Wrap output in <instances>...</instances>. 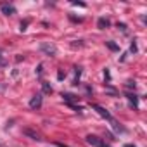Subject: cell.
Listing matches in <instances>:
<instances>
[{
	"label": "cell",
	"instance_id": "cell-1",
	"mask_svg": "<svg viewBox=\"0 0 147 147\" xmlns=\"http://www.w3.org/2000/svg\"><path fill=\"white\" fill-rule=\"evenodd\" d=\"M87 144H90V145H94V147H104V145H106V142H104L102 138L95 137V135H88V137H87Z\"/></svg>",
	"mask_w": 147,
	"mask_h": 147
},
{
	"label": "cell",
	"instance_id": "cell-7",
	"mask_svg": "<svg viewBox=\"0 0 147 147\" xmlns=\"http://www.w3.org/2000/svg\"><path fill=\"white\" fill-rule=\"evenodd\" d=\"M126 97H128V100H130V104L133 107H138V97L135 94H126Z\"/></svg>",
	"mask_w": 147,
	"mask_h": 147
},
{
	"label": "cell",
	"instance_id": "cell-15",
	"mask_svg": "<svg viewBox=\"0 0 147 147\" xmlns=\"http://www.w3.org/2000/svg\"><path fill=\"white\" fill-rule=\"evenodd\" d=\"M118 28H119L121 31H126V24H125V23H118Z\"/></svg>",
	"mask_w": 147,
	"mask_h": 147
},
{
	"label": "cell",
	"instance_id": "cell-18",
	"mask_svg": "<svg viewBox=\"0 0 147 147\" xmlns=\"http://www.w3.org/2000/svg\"><path fill=\"white\" fill-rule=\"evenodd\" d=\"M73 5H80V7H85V4H82V2H73Z\"/></svg>",
	"mask_w": 147,
	"mask_h": 147
},
{
	"label": "cell",
	"instance_id": "cell-16",
	"mask_svg": "<svg viewBox=\"0 0 147 147\" xmlns=\"http://www.w3.org/2000/svg\"><path fill=\"white\" fill-rule=\"evenodd\" d=\"M64 76H66V75H64V73H62V71H59V75H57V78H59V80H62Z\"/></svg>",
	"mask_w": 147,
	"mask_h": 147
},
{
	"label": "cell",
	"instance_id": "cell-10",
	"mask_svg": "<svg viewBox=\"0 0 147 147\" xmlns=\"http://www.w3.org/2000/svg\"><path fill=\"white\" fill-rule=\"evenodd\" d=\"M75 85H78V82H80V75H82V69L80 67H76V71H75Z\"/></svg>",
	"mask_w": 147,
	"mask_h": 147
},
{
	"label": "cell",
	"instance_id": "cell-2",
	"mask_svg": "<svg viewBox=\"0 0 147 147\" xmlns=\"http://www.w3.org/2000/svg\"><path fill=\"white\" fill-rule=\"evenodd\" d=\"M40 106H42V94H36V95L31 97V100H30V107H31V109H38Z\"/></svg>",
	"mask_w": 147,
	"mask_h": 147
},
{
	"label": "cell",
	"instance_id": "cell-14",
	"mask_svg": "<svg viewBox=\"0 0 147 147\" xmlns=\"http://www.w3.org/2000/svg\"><path fill=\"white\" fill-rule=\"evenodd\" d=\"M28 23H30V21H28V19H26V21H23V23H21V31H24V30H26V26H28Z\"/></svg>",
	"mask_w": 147,
	"mask_h": 147
},
{
	"label": "cell",
	"instance_id": "cell-13",
	"mask_svg": "<svg viewBox=\"0 0 147 147\" xmlns=\"http://www.w3.org/2000/svg\"><path fill=\"white\" fill-rule=\"evenodd\" d=\"M130 50H131V52H133V54H135V52H137V43H135V40H133V42H131V45H130Z\"/></svg>",
	"mask_w": 147,
	"mask_h": 147
},
{
	"label": "cell",
	"instance_id": "cell-12",
	"mask_svg": "<svg viewBox=\"0 0 147 147\" xmlns=\"http://www.w3.org/2000/svg\"><path fill=\"white\" fill-rule=\"evenodd\" d=\"M24 133H26V135H31V137H33V138H35V140H40V137H38V135H36V133H33V131H30V130H26V131H24Z\"/></svg>",
	"mask_w": 147,
	"mask_h": 147
},
{
	"label": "cell",
	"instance_id": "cell-4",
	"mask_svg": "<svg viewBox=\"0 0 147 147\" xmlns=\"http://www.w3.org/2000/svg\"><path fill=\"white\" fill-rule=\"evenodd\" d=\"M0 9H2V12H4L5 16L16 14V9H14V5H11V4H2V5H0Z\"/></svg>",
	"mask_w": 147,
	"mask_h": 147
},
{
	"label": "cell",
	"instance_id": "cell-17",
	"mask_svg": "<svg viewBox=\"0 0 147 147\" xmlns=\"http://www.w3.org/2000/svg\"><path fill=\"white\" fill-rule=\"evenodd\" d=\"M42 67H43V66L40 64V66H38V69H36V75H42Z\"/></svg>",
	"mask_w": 147,
	"mask_h": 147
},
{
	"label": "cell",
	"instance_id": "cell-5",
	"mask_svg": "<svg viewBox=\"0 0 147 147\" xmlns=\"http://www.w3.org/2000/svg\"><path fill=\"white\" fill-rule=\"evenodd\" d=\"M92 107H94V109H95V111H97V113L102 116V118H106V119H111V114H109V113H107V111H106L102 106H99V104H94Z\"/></svg>",
	"mask_w": 147,
	"mask_h": 147
},
{
	"label": "cell",
	"instance_id": "cell-3",
	"mask_svg": "<svg viewBox=\"0 0 147 147\" xmlns=\"http://www.w3.org/2000/svg\"><path fill=\"white\" fill-rule=\"evenodd\" d=\"M40 49H42L47 55H55V52H57V49H55L54 45H50V43H42Z\"/></svg>",
	"mask_w": 147,
	"mask_h": 147
},
{
	"label": "cell",
	"instance_id": "cell-11",
	"mask_svg": "<svg viewBox=\"0 0 147 147\" xmlns=\"http://www.w3.org/2000/svg\"><path fill=\"white\" fill-rule=\"evenodd\" d=\"M106 45H107L111 50H118V45H116L114 42H106Z\"/></svg>",
	"mask_w": 147,
	"mask_h": 147
},
{
	"label": "cell",
	"instance_id": "cell-9",
	"mask_svg": "<svg viewBox=\"0 0 147 147\" xmlns=\"http://www.w3.org/2000/svg\"><path fill=\"white\" fill-rule=\"evenodd\" d=\"M42 85H43V92H45V94H52V87H50L47 82H43Z\"/></svg>",
	"mask_w": 147,
	"mask_h": 147
},
{
	"label": "cell",
	"instance_id": "cell-6",
	"mask_svg": "<svg viewBox=\"0 0 147 147\" xmlns=\"http://www.w3.org/2000/svg\"><path fill=\"white\" fill-rule=\"evenodd\" d=\"M109 19H106V18H100L99 21H97V26L100 28V30H106V28H109Z\"/></svg>",
	"mask_w": 147,
	"mask_h": 147
},
{
	"label": "cell",
	"instance_id": "cell-8",
	"mask_svg": "<svg viewBox=\"0 0 147 147\" xmlns=\"http://www.w3.org/2000/svg\"><path fill=\"white\" fill-rule=\"evenodd\" d=\"M62 99H64L67 104H71L73 100H78V97H76V95H73V94H62Z\"/></svg>",
	"mask_w": 147,
	"mask_h": 147
},
{
	"label": "cell",
	"instance_id": "cell-19",
	"mask_svg": "<svg viewBox=\"0 0 147 147\" xmlns=\"http://www.w3.org/2000/svg\"><path fill=\"white\" fill-rule=\"evenodd\" d=\"M125 147H137V145H131V144H126Z\"/></svg>",
	"mask_w": 147,
	"mask_h": 147
}]
</instances>
